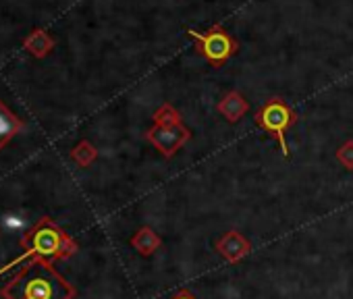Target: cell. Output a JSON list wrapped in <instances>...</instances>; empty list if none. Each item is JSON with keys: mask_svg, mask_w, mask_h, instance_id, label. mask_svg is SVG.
I'll use <instances>...</instances> for the list:
<instances>
[{"mask_svg": "<svg viewBox=\"0 0 353 299\" xmlns=\"http://www.w3.org/2000/svg\"><path fill=\"white\" fill-rule=\"evenodd\" d=\"M297 114L295 110L281 98H272L268 100L256 114V123L260 129H264L268 135H272L279 145H281V152L285 158H289V145H287V131L295 125Z\"/></svg>", "mask_w": 353, "mask_h": 299, "instance_id": "cell-3", "label": "cell"}, {"mask_svg": "<svg viewBox=\"0 0 353 299\" xmlns=\"http://www.w3.org/2000/svg\"><path fill=\"white\" fill-rule=\"evenodd\" d=\"M160 245H162L160 235H158L154 229H150V227H141V229L131 237V247H133L137 254H141V256H152Z\"/></svg>", "mask_w": 353, "mask_h": 299, "instance_id": "cell-10", "label": "cell"}, {"mask_svg": "<svg viewBox=\"0 0 353 299\" xmlns=\"http://www.w3.org/2000/svg\"><path fill=\"white\" fill-rule=\"evenodd\" d=\"M23 127H26V123L11 108H7L3 100H0V150H3Z\"/></svg>", "mask_w": 353, "mask_h": 299, "instance_id": "cell-8", "label": "cell"}, {"mask_svg": "<svg viewBox=\"0 0 353 299\" xmlns=\"http://www.w3.org/2000/svg\"><path fill=\"white\" fill-rule=\"evenodd\" d=\"M23 46H26V50H28L30 54H34L36 59H44V56H48V54L54 50L57 42H54V38H52L48 32H44V30H34V32L26 38Z\"/></svg>", "mask_w": 353, "mask_h": 299, "instance_id": "cell-9", "label": "cell"}, {"mask_svg": "<svg viewBox=\"0 0 353 299\" xmlns=\"http://www.w3.org/2000/svg\"><path fill=\"white\" fill-rule=\"evenodd\" d=\"M216 251L227 260V262H239L252 251V243L239 233V231H227L219 241H216Z\"/></svg>", "mask_w": 353, "mask_h": 299, "instance_id": "cell-6", "label": "cell"}, {"mask_svg": "<svg viewBox=\"0 0 353 299\" xmlns=\"http://www.w3.org/2000/svg\"><path fill=\"white\" fill-rule=\"evenodd\" d=\"M179 123H183L179 110L168 102L160 104V108L154 112V125H179Z\"/></svg>", "mask_w": 353, "mask_h": 299, "instance_id": "cell-12", "label": "cell"}, {"mask_svg": "<svg viewBox=\"0 0 353 299\" xmlns=\"http://www.w3.org/2000/svg\"><path fill=\"white\" fill-rule=\"evenodd\" d=\"M336 161H339L347 171H353V139H347V141L336 150Z\"/></svg>", "mask_w": 353, "mask_h": 299, "instance_id": "cell-13", "label": "cell"}, {"mask_svg": "<svg viewBox=\"0 0 353 299\" xmlns=\"http://www.w3.org/2000/svg\"><path fill=\"white\" fill-rule=\"evenodd\" d=\"M172 299H196V297H194V295H192L190 291H181L179 295H174Z\"/></svg>", "mask_w": 353, "mask_h": 299, "instance_id": "cell-14", "label": "cell"}, {"mask_svg": "<svg viewBox=\"0 0 353 299\" xmlns=\"http://www.w3.org/2000/svg\"><path fill=\"white\" fill-rule=\"evenodd\" d=\"M188 34L194 38L198 52L204 54L214 67H223L235 52H237V42L235 38L223 30L221 25H214L206 32H196V30H188Z\"/></svg>", "mask_w": 353, "mask_h": 299, "instance_id": "cell-4", "label": "cell"}, {"mask_svg": "<svg viewBox=\"0 0 353 299\" xmlns=\"http://www.w3.org/2000/svg\"><path fill=\"white\" fill-rule=\"evenodd\" d=\"M21 247L34 251L36 256L52 262V260H63V258H71L77 254L79 245L75 243V239H71L52 218L44 216L40 218L28 233H23L21 237Z\"/></svg>", "mask_w": 353, "mask_h": 299, "instance_id": "cell-2", "label": "cell"}, {"mask_svg": "<svg viewBox=\"0 0 353 299\" xmlns=\"http://www.w3.org/2000/svg\"><path fill=\"white\" fill-rule=\"evenodd\" d=\"M145 137L164 158H172L192 139V131L183 123H179V125H154L145 133Z\"/></svg>", "mask_w": 353, "mask_h": 299, "instance_id": "cell-5", "label": "cell"}, {"mask_svg": "<svg viewBox=\"0 0 353 299\" xmlns=\"http://www.w3.org/2000/svg\"><path fill=\"white\" fill-rule=\"evenodd\" d=\"M71 158L79 165V167H90L96 158H98V150L96 145H92L88 139H81L73 150H71Z\"/></svg>", "mask_w": 353, "mask_h": 299, "instance_id": "cell-11", "label": "cell"}, {"mask_svg": "<svg viewBox=\"0 0 353 299\" xmlns=\"http://www.w3.org/2000/svg\"><path fill=\"white\" fill-rule=\"evenodd\" d=\"M248 110H250V104H248V100L239 94V92H227L225 96H223V100L219 102V112L229 121V123H237V121H241L245 114H248Z\"/></svg>", "mask_w": 353, "mask_h": 299, "instance_id": "cell-7", "label": "cell"}, {"mask_svg": "<svg viewBox=\"0 0 353 299\" xmlns=\"http://www.w3.org/2000/svg\"><path fill=\"white\" fill-rule=\"evenodd\" d=\"M75 287L61 276L52 262L34 256L21 272L0 289L5 299H73Z\"/></svg>", "mask_w": 353, "mask_h": 299, "instance_id": "cell-1", "label": "cell"}]
</instances>
